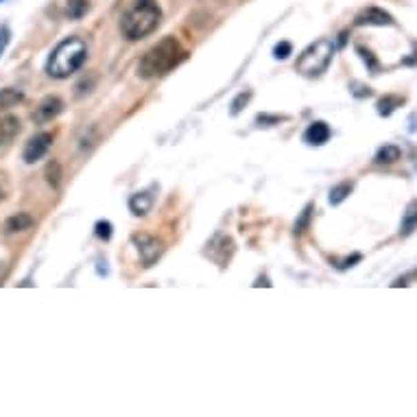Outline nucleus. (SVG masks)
Returning a JSON list of instances; mask_svg holds the SVG:
<instances>
[{"mask_svg":"<svg viewBox=\"0 0 417 417\" xmlns=\"http://www.w3.org/2000/svg\"><path fill=\"white\" fill-rule=\"evenodd\" d=\"M290 53H293V46H290L288 41H280V44H277V46L273 48L275 59H286Z\"/></svg>","mask_w":417,"mask_h":417,"instance_id":"nucleus-25","label":"nucleus"},{"mask_svg":"<svg viewBox=\"0 0 417 417\" xmlns=\"http://www.w3.org/2000/svg\"><path fill=\"white\" fill-rule=\"evenodd\" d=\"M332 57H335V41L324 37V39L313 41V44L299 55L295 68L304 77H319L330 68Z\"/></svg>","mask_w":417,"mask_h":417,"instance_id":"nucleus-4","label":"nucleus"},{"mask_svg":"<svg viewBox=\"0 0 417 417\" xmlns=\"http://www.w3.org/2000/svg\"><path fill=\"white\" fill-rule=\"evenodd\" d=\"M46 179H48V184H50L53 188H57V186H59V179H62V166H59L57 162H50V164L46 166Z\"/></svg>","mask_w":417,"mask_h":417,"instance_id":"nucleus-21","label":"nucleus"},{"mask_svg":"<svg viewBox=\"0 0 417 417\" xmlns=\"http://www.w3.org/2000/svg\"><path fill=\"white\" fill-rule=\"evenodd\" d=\"M360 260H363V256H360V254H354V256H350V258L335 260V267H337V269H350V267H354L356 262H360Z\"/></svg>","mask_w":417,"mask_h":417,"instance_id":"nucleus-26","label":"nucleus"},{"mask_svg":"<svg viewBox=\"0 0 417 417\" xmlns=\"http://www.w3.org/2000/svg\"><path fill=\"white\" fill-rule=\"evenodd\" d=\"M162 20V9L156 0H133L120 18V33L129 41L151 35Z\"/></svg>","mask_w":417,"mask_h":417,"instance_id":"nucleus-2","label":"nucleus"},{"mask_svg":"<svg viewBox=\"0 0 417 417\" xmlns=\"http://www.w3.org/2000/svg\"><path fill=\"white\" fill-rule=\"evenodd\" d=\"M186 59H188L186 48L179 44L175 37L169 35L142 55V59L138 62V75L147 81L160 79L164 75H169L171 71H175V68L179 64H184Z\"/></svg>","mask_w":417,"mask_h":417,"instance_id":"nucleus-1","label":"nucleus"},{"mask_svg":"<svg viewBox=\"0 0 417 417\" xmlns=\"http://www.w3.org/2000/svg\"><path fill=\"white\" fill-rule=\"evenodd\" d=\"M234 252H236V245H234V241L230 239V236H225V234H216L214 239L207 243V249H205V256L210 258L212 262H216V265L221 267V269H225L228 267V262L232 260V256H234Z\"/></svg>","mask_w":417,"mask_h":417,"instance_id":"nucleus-5","label":"nucleus"},{"mask_svg":"<svg viewBox=\"0 0 417 417\" xmlns=\"http://www.w3.org/2000/svg\"><path fill=\"white\" fill-rule=\"evenodd\" d=\"M400 156H402L400 147H396V145H384V147H380L378 153H376V164H396V162L400 160Z\"/></svg>","mask_w":417,"mask_h":417,"instance_id":"nucleus-18","label":"nucleus"},{"mask_svg":"<svg viewBox=\"0 0 417 417\" xmlns=\"http://www.w3.org/2000/svg\"><path fill=\"white\" fill-rule=\"evenodd\" d=\"M53 145V133L48 131H39L35 136L29 138V142L24 145V151H22V160L26 164H35L37 160H41L48 153Z\"/></svg>","mask_w":417,"mask_h":417,"instance_id":"nucleus-7","label":"nucleus"},{"mask_svg":"<svg viewBox=\"0 0 417 417\" xmlns=\"http://www.w3.org/2000/svg\"><path fill=\"white\" fill-rule=\"evenodd\" d=\"M62 112H64V101L59 96H46V99H41V103L35 107L33 120L44 124V122H50L53 118H57Z\"/></svg>","mask_w":417,"mask_h":417,"instance_id":"nucleus-9","label":"nucleus"},{"mask_svg":"<svg viewBox=\"0 0 417 417\" xmlns=\"http://www.w3.org/2000/svg\"><path fill=\"white\" fill-rule=\"evenodd\" d=\"M311 210H313V207H311V205H308V207H306V210H304V216H302V221H299V223L295 225V234H302V232H304L306 223H308V216H311Z\"/></svg>","mask_w":417,"mask_h":417,"instance_id":"nucleus-27","label":"nucleus"},{"mask_svg":"<svg viewBox=\"0 0 417 417\" xmlns=\"http://www.w3.org/2000/svg\"><path fill=\"white\" fill-rule=\"evenodd\" d=\"M354 24L356 26H393L396 20H393L391 13H387L384 9L369 7V9H363L358 13Z\"/></svg>","mask_w":417,"mask_h":417,"instance_id":"nucleus-8","label":"nucleus"},{"mask_svg":"<svg viewBox=\"0 0 417 417\" xmlns=\"http://www.w3.org/2000/svg\"><path fill=\"white\" fill-rule=\"evenodd\" d=\"M330 136H332V131L328 124L324 120H315L308 124V129L304 131V142L311 147H322L330 140Z\"/></svg>","mask_w":417,"mask_h":417,"instance_id":"nucleus-10","label":"nucleus"},{"mask_svg":"<svg viewBox=\"0 0 417 417\" xmlns=\"http://www.w3.org/2000/svg\"><path fill=\"white\" fill-rule=\"evenodd\" d=\"M88 59V44L81 37H66L53 48L46 62V75L53 79H68Z\"/></svg>","mask_w":417,"mask_h":417,"instance_id":"nucleus-3","label":"nucleus"},{"mask_svg":"<svg viewBox=\"0 0 417 417\" xmlns=\"http://www.w3.org/2000/svg\"><path fill=\"white\" fill-rule=\"evenodd\" d=\"M3 275H5V273H3V269H0V280H3Z\"/></svg>","mask_w":417,"mask_h":417,"instance_id":"nucleus-28","label":"nucleus"},{"mask_svg":"<svg viewBox=\"0 0 417 417\" xmlns=\"http://www.w3.org/2000/svg\"><path fill=\"white\" fill-rule=\"evenodd\" d=\"M352 188H354V184L352 182H341V184H337L335 188L330 190V203L332 205H339V203H343L347 197H350V192H352Z\"/></svg>","mask_w":417,"mask_h":417,"instance_id":"nucleus-19","label":"nucleus"},{"mask_svg":"<svg viewBox=\"0 0 417 417\" xmlns=\"http://www.w3.org/2000/svg\"><path fill=\"white\" fill-rule=\"evenodd\" d=\"M0 3H3V0H0Z\"/></svg>","mask_w":417,"mask_h":417,"instance_id":"nucleus-30","label":"nucleus"},{"mask_svg":"<svg viewBox=\"0 0 417 417\" xmlns=\"http://www.w3.org/2000/svg\"><path fill=\"white\" fill-rule=\"evenodd\" d=\"M33 225H35V221H33L31 214L18 212V214H13V216H9V219L5 221V232H7V234H20V232L31 230Z\"/></svg>","mask_w":417,"mask_h":417,"instance_id":"nucleus-12","label":"nucleus"},{"mask_svg":"<svg viewBox=\"0 0 417 417\" xmlns=\"http://www.w3.org/2000/svg\"><path fill=\"white\" fill-rule=\"evenodd\" d=\"M9 41H11V31H9L7 24H3V26H0V57L5 55V50H7V46H9Z\"/></svg>","mask_w":417,"mask_h":417,"instance_id":"nucleus-24","label":"nucleus"},{"mask_svg":"<svg viewBox=\"0 0 417 417\" xmlns=\"http://www.w3.org/2000/svg\"><path fill=\"white\" fill-rule=\"evenodd\" d=\"M252 101V92H241L239 96L234 99V103H232V116H239L241 114V109Z\"/></svg>","mask_w":417,"mask_h":417,"instance_id":"nucleus-22","label":"nucleus"},{"mask_svg":"<svg viewBox=\"0 0 417 417\" xmlns=\"http://www.w3.org/2000/svg\"><path fill=\"white\" fill-rule=\"evenodd\" d=\"M0 199H3V192H0Z\"/></svg>","mask_w":417,"mask_h":417,"instance_id":"nucleus-29","label":"nucleus"},{"mask_svg":"<svg viewBox=\"0 0 417 417\" xmlns=\"http://www.w3.org/2000/svg\"><path fill=\"white\" fill-rule=\"evenodd\" d=\"M90 11V0H68L66 16L71 20H81Z\"/></svg>","mask_w":417,"mask_h":417,"instance_id":"nucleus-17","label":"nucleus"},{"mask_svg":"<svg viewBox=\"0 0 417 417\" xmlns=\"http://www.w3.org/2000/svg\"><path fill=\"white\" fill-rule=\"evenodd\" d=\"M94 232H96V236H99L101 241H109L112 239V223L109 221H99V223L94 225Z\"/></svg>","mask_w":417,"mask_h":417,"instance_id":"nucleus-23","label":"nucleus"},{"mask_svg":"<svg viewBox=\"0 0 417 417\" xmlns=\"http://www.w3.org/2000/svg\"><path fill=\"white\" fill-rule=\"evenodd\" d=\"M405 105V99L402 96H396V94H387V96H382V99H378V103H376V112L380 114V116H391L398 107H402Z\"/></svg>","mask_w":417,"mask_h":417,"instance_id":"nucleus-16","label":"nucleus"},{"mask_svg":"<svg viewBox=\"0 0 417 417\" xmlns=\"http://www.w3.org/2000/svg\"><path fill=\"white\" fill-rule=\"evenodd\" d=\"M20 133V120L16 116H0V147H7Z\"/></svg>","mask_w":417,"mask_h":417,"instance_id":"nucleus-11","label":"nucleus"},{"mask_svg":"<svg viewBox=\"0 0 417 417\" xmlns=\"http://www.w3.org/2000/svg\"><path fill=\"white\" fill-rule=\"evenodd\" d=\"M356 53L360 55V59L365 62V66L369 68V73L371 75H378V71H380V64H378V59L373 57V53L371 50H367V48H363V46H356Z\"/></svg>","mask_w":417,"mask_h":417,"instance_id":"nucleus-20","label":"nucleus"},{"mask_svg":"<svg viewBox=\"0 0 417 417\" xmlns=\"http://www.w3.org/2000/svg\"><path fill=\"white\" fill-rule=\"evenodd\" d=\"M153 201H156V199H153L151 192H136V194H131V197H129V210L136 216H145V214L151 212Z\"/></svg>","mask_w":417,"mask_h":417,"instance_id":"nucleus-13","label":"nucleus"},{"mask_svg":"<svg viewBox=\"0 0 417 417\" xmlns=\"http://www.w3.org/2000/svg\"><path fill=\"white\" fill-rule=\"evenodd\" d=\"M131 241H133V245L138 247V254H140L142 265H145L147 269L156 265V262L160 260V256L164 254V245H162V241L156 239V236L136 234Z\"/></svg>","mask_w":417,"mask_h":417,"instance_id":"nucleus-6","label":"nucleus"},{"mask_svg":"<svg viewBox=\"0 0 417 417\" xmlns=\"http://www.w3.org/2000/svg\"><path fill=\"white\" fill-rule=\"evenodd\" d=\"M24 101V94L20 90H13V88H5L0 90V114L9 112L11 107H16Z\"/></svg>","mask_w":417,"mask_h":417,"instance_id":"nucleus-15","label":"nucleus"},{"mask_svg":"<svg viewBox=\"0 0 417 417\" xmlns=\"http://www.w3.org/2000/svg\"><path fill=\"white\" fill-rule=\"evenodd\" d=\"M417 230V199H413L405 214H402V225H400V234L402 236H411L413 232Z\"/></svg>","mask_w":417,"mask_h":417,"instance_id":"nucleus-14","label":"nucleus"}]
</instances>
